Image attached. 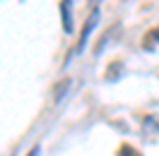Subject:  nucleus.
<instances>
[{"label": "nucleus", "mask_w": 159, "mask_h": 156, "mask_svg": "<svg viewBox=\"0 0 159 156\" xmlns=\"http://www.w3.org/2000/svg\"><path fill=\"white\" fill-rule=\"evenodd\" d=\"M120 72H123V63H120V60H113V63L109 65V70H106V79H109V82H113V79H116V75L120 77Z\"/></svg>", "instance_id": "nucleus-4"}, {"label": "nucleus", "mask_w": 159, "mask_h": 156, "mask_svg": "<svg viewBox=\"0 0 159 156\" xmlns=\"http://www.w3.org/2000/svg\"><path fill=\"white\" fill-rule=\"evenodd\" d=\"M60 20H63V29H65V34H72V29H75V20H72V0H60Z\"/></svg>", "instance_id": "nucleus-2"}, {"label": "nucleus", "mask_w": 159, "mask_h": 156, "mask_svg": "<svg viewBox=\"0 0 159 156\" xmlns=\"http://www.w3.org/2000/svg\"><path fill=\"white\" fill-rule=\"evenodd\" d=\"M36 154H39V146H34V149H31V151H29L27 156H36Z\"/></svg>", "instance_id": "nucleus-7"}, {"label": "nucleus", "mask_w": 159, "mask_h": 156, "mask_svg": "<svg viewBox=\"0 0 159 156\" xmlns=\"http://www.w3.org/2000/svg\"><path fill=\"white\" fill-rule=\"evenodd\" d=\"M159 43V27H152V29H147V34L142 36V48L145 50H154Z\"/></svg>", "instance_id": "nucleus-3"}, {"label": "nucleus", "mask_w": 159, "mask_h": 156, "mask_svg": "<svg viewBox=\"0 0 159 156\" xmlns=\"http://www.w3.org/2000/svg\"><path fill=\"white\" fill-rule=\"evenodd\" d=\"M68 87H70V79H63V84H58V87H56V94H53V98H56V101H60V98H63V94L68 91Z\"/></svg>", "instance_id": "nucleus-6"}, {"label": "nucleus", "mask_w": 159, "mask_h": 156, "mask_svg": "<svg viewBox=\"0 0 159 156\" xmlns=\"http://www.w3.org/2000/svg\"><path fill=\"white\" fill-rule=\"evenodd\" d=\"M97 22H99V10L94 7V10L89 12V17H87V22H84V27H82V34H80V43H77V50L84 48V43H87V39H89L92 29L97 27Z\"/></svg>", "instance_id": "nucleus-1"}, {"label": "nucleus", "mask_w": 159, "mask_h": 156, "mask_svg": "<svg viewBox=\"0 0 159 156\" xmlns=\"http://www.w3.org/2000/svg\"><path fill=\"white\" fill-rule=\"evenodd\" d=\"M89 2H99V0H89Z\"/></svg>", "instance_id": "nucleus-8"}, {"label": "nucleus", "mask_w": 159, "mask_h": 156, "mask_svg": "<svg viewBox=\"0 0 159 156\" xmlns=\"http://www.w3.org/2000/svg\"><path fill=\"white\" fill-rule=\"evenodd\" d=\"M118 156H142L135 149V146H130V144H120V149H118Z\"/></svg>", "instance_id": "nucleus-5"}]
</instances>
